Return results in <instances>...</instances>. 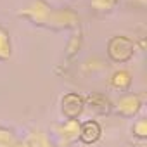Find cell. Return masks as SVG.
<instances>
[{"instance_id":"obj_1","label":"cell","mask_w":147,"mask_h":147,"mask_svg":"<svg viewBox=\"0 0 147 147\" xmlns=\"http://www.w3.org/2000/svg\"><path fill=\"white\" fill-rule=\"evenodd\" d=\"M99 137H100V126H99L95 121H88V123L83 125L82 140H83L85 144H92V142H95Z\"/></svg>"}]
</instances>
